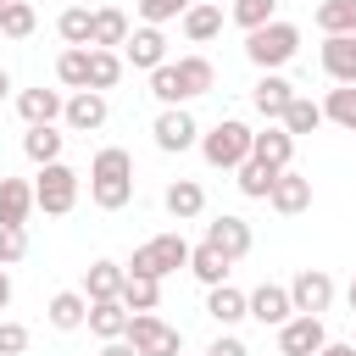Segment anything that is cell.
<instances>
[{"label": "cell", "mask_w": 356, "mask_h": 356, "mask_svg": "<svg viewBox=\"0 0 356 356\" xmlns=\"http://www.w3.org/2000/svg\"><path fill=\"white\" fill-rule=\"evenodd\" d=\"M211 83H217V67H211L206 56H178V61H161V67L150 72V95H156L161 106L200 100V95H211Z\"/></svg>", "instance_id": "1"}, {"label": "cell", "mask_w": 356, "mask_h": 356, "mask_svg": "<svg viewBox=\"0 0 356 356\" xmlns=\"http://www.w3.org/2000/svg\"><path fill=\"white\" fill-rule=\"evenodd\" d=\"M89 200L100 211H122L134 200V156L122 145L95 150V161H89Z\"/></svg>", "instance_id": "2"}, {"label": "cell", "mask_w": 356, "mask_h": 356, "mask_svg": "<svg viewBox=\"0 0 356 356\" xmlns=\"http://www.w3.org/2000/svg\"><path fill=\"white\" fill-rule=\"evenodd\" d=\"M295 50H300V28L295 22H267V28H256V33H245V56L261 67V72H278L284 61H295Z\"/></svg>", "instance_id": "3"}, {"label": "cell", "mask_w": 356, "mask_h": 356, "mask_svg": "<svg viewBox=\"0 0 356 356\" xmlns=\"http://www.w3.org/2000/svg\"><path fill=\"white\" fill-rule=\"evenodd\" d=\"M178 267H189V239L184 234H156V239H145L139 250H134V261H128V273H139V278H167V273H178Z\"/></svg>", "instance_id": "4"}, {"label": "cell", "mask_w": 356, "mask_h": 356, "mask_svg": "<svg viewBox=\"0 0 356 356\" xmlns=\"http://www.w3.org/2000/svg\"><path fill=\"white\" fill-rule=\"evenodd\" d=\"M200 156H206V167L234 172L239 161H250V128H245L239 117H222L211 134H200Z\"/></svg>", "instance_id": "5"}, {"label": "cell", "mask_w": 356, "mask_h": 356, "mask_svg": "<svg viewBox=\"0 0 356 356\" xmlns=\"http://www.w3.org/2000/svg\"><path fill=\"white\" fill-rule=\"evenodd\" d=\"M33 206H39L44 217H67V211L78 206V172H72L67 161L39 167V178H33Z\"/></svg>", "instance_id": "6"}, {"label": "cell", "mask_w": 356, "mask_h": 356, "mask_svg": "<svg viewBox=\"0 0 356 356\" xmlns=\"http://www.w3.org/2000/svg\"><path fill=\"white\" fill-rule=\"evenodd\" d=\"M122 339H128L139 356H184V334H178L167 317H156V312H134Z\"/></svg>", "instance_id": "7"}, {"label": "cell", "mask_w": 356, "mask_h": 356, "mask_svg": "<svg viewBox=\"0 0 356 356\" xmlns=\"http://www.w3.org/2000/svg\"><path fill=\"white\" fill-rule=\"evenodd\" d=\"M150 134H156V150H167V156L200 145V122H195L184 106H161V117L150 122Z\"/></svg>", "instance_id": "8"}, {"label": "cell", "mask_w": 356, "mask_h": 356, "mask_svg": "<svg viewBox=\"0 0 356 356\" xmlns=\"http://www.w3.org/2000/svg\"><path fill=\"white\" fill-rule=\"evenodd\" d=\"M289 306L306 312V317H323V312L334 306V278H328L323 267H300L295 284H289Z\"/></svg>", "instance_id": "9"}, {"label": "cell", "mask_w": 356, "mask_h": 356, "mask_svg": "<svg viewBox=\"0 0 356 356\" xmlns=\"http://www.w3.org/2000/svg\"><path fill=\"white\" fill-rule=\"evenodd\" d=\"M206 245H211V250H222L228 261H245V256H250V245H256V234H250V222H245V217L222 211V217H211V222H206Z\"/></svg>", "instance_id": "10"}, {"label": "cell", "mask_w": 356, "mask_h": 356, "mask_svg": "<svg viewBox=\"0 0 356 356\" xmlns=\"http://www.w3.org/2000/svg\"><path fill=\"white\" fill-rule=\"evenodd\" d=\"M328 345V328H323V317H306V312H295L284 328H278V356H317Z\"/></svg>", "instance_id": "11"}, {"label": "cell", "mask_w": 356, "mask_h": 356, "mask_svg": "<svg viewBox=\"0 0 356 356\" xmlns=\"http://www.w3.org/2000/svg\"><path fill=\"white\" fill-rule=\"evenodd\" d=\"M245 317H256L261 328H284V323L295 317L289 289H284V284H256V289L245 295Z\"/></svg>", "instance_id": "12"}, {"label": "cell", "mask_w": 356, "mask_h": 356, "mask_svg": "<svg viewBox=\"0 0 356 356\" xmlns=\"http://www.w3.org/2000/svg\"><path fill=\"white\" fill-rule=\"evenodd\" d=\"M267 206H273L278 217H300V211L312 206V178H300L295 167H284V172L273 178V189H267Z\"/></svg>", "instance_id": "13"}, {"label": "cell", "mask_w": 356, "mask_h": 356, "mask_svg": "<svg viewBox=\"0 0 356 356\" xmlns=\"http://www.w3.org/2000/svg\"><path fill=\"white\" fill-rule=\"evenodd\" d=\"M167 61V39H161V28H134L128 33V44H122V67H139V72H156Z\"/></svg>", "instance_id": "14"}, {"label": "cell", "mask_w": 356, "mask_h": 356, "mask_svg": "<svg viewBox=\"0 0 356 356\" xmlns=\"http://www.w3.org/2000/svg\"><path fill=\"white\" fill-rule=\"evenodd\" d=\"M61 117H67V128H72V134H95V128H106L111 106H106V95H100V89H78V95L61 106Z\"/></svg>", "instance_id": "15"}, {"label": "cell", "mask_w": 356, "mask_h": 356, "mask_svg": "<svg viewBox=\"0 0 356 356\" xmlns=\"http://www.w3.org/2000/svg\"><path fill=\"white\" fill-rule=\"evenodd\" d=\"M289 100H295V83H289V78H278V72H261V78H256V89H250V106H256L267 122H278V117L289 111Z\"/></svg>", "instance_id": "16"}, {"label": "cell", "mask_w": 356, "mask_h": 356, "mask_svg": "<svg viewBox=\"0 0 356 356\" xmlns=\"http://www.w3.org/2000/svg\"><path fill=\"white\" fill-rule=\"evenodd\" d=\"M128 33H134V22H128V11H122V6H95L89 50H117V44H128Z\"/></svg>", "instance_id": "17"}, {"label": "cell", "mask_w": 356, "mask_h": 356, "mask_svg": "<svg viewBox=\"0 0 356 356\" xmlns=\"http://www.w3.org/2000/svg\"><path fill=\"white\" fill-rule=\"evenodd\" d=\"M128 317H134V312H128L122 300H89V317H83V328H89V334L106 345V339H122V334H128Z\"/></svg>", "instance_id": "18"}, {"label": "cell", "mask_w": 356, "mask_h": 356, "mask_svg": "<svg viewBox=\"0 0 356 356\" xmlns=\"http://www.w3.org/2000/svg\"><path fill=\"white\" fill-rule=\"evenodd\" d=\"M323 72L334 83H356V33H328L323 39Z\"/></svg>", "instance_id": "19"}, {"label": "cell", "mask_w": 356, "mask_h": 356, "mask_svg": "<svg viewBox=\"0 0 356 356\" xmlns=\"http://www.w3.org/2000/svg\"><path fill=\"white\" fill-rule=\"evenodd\" d=\"M161 206H167V217L195 222V217L206 211V189H200L195 178H172V184H167V195H161Z\"/></svg>", "instance_id": "20"}, {"label": "cell", "mask_w": 356, "mask_h": 356, "mask_svg": "<svg viewBox=\"0 0 356 356\" xmlns=\"http://www.w3.org/2000/svg\"><path fill=\"white\" fill-rule=\"evenodd\" d=\"M61 106H67V100H61L56 89H22V95H17V111H22L28 128H50V122L61 117Z\"/></svg>", "instance_id": "21"}, {"label": "cell", "mask_w": 356, "mask_h": 356, "mask_svg": "<svg viewBox=\"0 0 356 356\" xmlns=\"http://www.w3.org/2000/svg\"><path fill=\"white\" fill-rule=\"evenodd\" d=\"M250 156L267 161L273 172H284V167L295 161V139H289L284 128H261V134H250Z\"/></svg>", "instance_id": "22"}, {"label": "cell", "mask_w": 356, "mask_h": 356, "mask_svg": "<svg viewBox=\"0 0 356 356\" xmlns=\"http://www.w3.org/2000/svg\"><path fill=\"white\" fill-rule=\"evenodd\" d=\"M122 278H128V267H117V261H89V267H83V300H117V295H122Z\"/></svg>", "instance_id": "23"}, {"label": "cell", "mask_w": 356, "mask_h": 356, "mask_svg": "<svg viewBox=\"0 0 356 356\" xmlns=\"http://www.w3.org/2000/svg\"><path fill=\"white\" fill-rule=\"evenodd\" d=\"M28 211H33V184L28 178H0V222L28 228Z\"/></svg>", "instance_id": "24"}, {"label": "cell", "mask_w": 356, "mask_h": 356, "mask_svg": "<svg viewBox=\"0 0 356 356\" xmlns=\"http://www.w3.org/2000/svg\"><path fill=\"white\" fill-rule=\"evenodd\" d=\"M44 317H50V328H61V334L83 328V317H89V300H83V289H61V295H50Z\"/></svg>", "instance_id": "25"}, {"label": "cell", "mask_w": 356, "mask_h": 356, "mask_svg": "<svg viewBox=\"0 0 356 356\" xmlns=\"http://www.w3.org/2000/svg\"><path fill=\"white\" fill-rule=\"evenodd\" d=\"M178 22H184V39H189V44H206V39H217V33H222V6L195 0V6H189Z\"/></svg>", "instance_id": "26"}, {"label": "cell", "mask_w": 356, "mask_h": 356, "mask_svg": "<svg viewBox=\"0 0 356 356\" xmlns=\"http://www.w3.org/2000/svg\"><path fill=\"white\" fill-rule=\"evenodd\" d=\"M228 267H234V261H228L222 250H211L206 239H200V245H189V273H195V278H200L206 289H217V284H228Z\"/></svg>", "instance_id": "27"}, {"label": "cell", "mask_w": 356, "mask_h": 356, "mask_svg": "<svg viewBox=\"0 0 356 356\" xmlns=\"http://www.w3.org/2000/svg\"><path fill=\"white\" fill-rule=\"evenodd\" d=\"M206 317H211V323H222V328L245 323V289H234V284L206 289Z\"/></svg>", "instance_id": "28"}, {"label": "cell", "mask_w": 356, "mask_h": 356, "mask_svg": "<svg viewBox=\"0 0 356 356\" xmlns=\"http://www.w3.org/2000/svg\"><path fill=\"white\" fill-rule=\"evenodd\" d=\"M56 33L67 39V50H89V33H95V11L89 6H67L56 17Z\"/></svg>", "instance_id": "29"}, {"label": "cell", "mask_w": 356, "mask_h": 356, "mask_svg": "<svg viewBox=\"0 0 356 356\" xmlns=\"http://www.w3.org/2000/svg\"><path fill=\"white\" fill-rule=\"evenodd\" d=\"M278 128H284L289 139H300V134H317V128H323V106H317V100H306V95H295V100H289V111L278 117Z\"/></svg>", "instance_id": "30"}, {"label": "cell", "mask_w": 356, "mask_h": 356, "mask_svg": "<svg viewBox=\"0 0 356 356\" xmlns=\"http://www.w3.org/2000/svg\"><path fill=\"white\" fill-rule=\"evenodd\" d=\"M61 139H67V134H56V122H50V128H28V134H22V156H28L33 167H50V161H61Z\"/></svg>", "instance_id": "31"}, {"label": "cell", "mask_w": 356, "mask_h": 356, "mask_svg": "<svg viewBox=\"0 0 356 356\" xmlns=\"http://www.w3.org/2000/svg\"><path fill=\"white\" fill-rule=\"evenodd\" d=\"M117 300H122L128 312H156V306H161V284H156V278H139V273H128Z\"/></svg>", "instance_id": "32"}, {"label": "cell", "mask_w": 356, "mask_h": 356, "mask_svg": "<svg viewBox=\"0 0 356 356\" xmlns=\"http://www.w3.org/2000/svg\"><path fill=\"white\" fill-rule=\"evenodd\" d=\"M312 22H317L323 33H356V0H323V6L312 11Z\"/></svg>", "instance_id": "33"}, {"label": "cell", "mask_w": 356, "mask_h": 356, "mask_svg": "<svg viewBox=\"0 0 356 356\" xmlns=\"http://www.w3.org/2000/svg\"><path fill=\"white\" fill-rule=\"evenodd\" d=\"M234 172H239V178H234V184H239V195H250V200H267V189H273V178H278V172H273L267 161H256V156H250V161H239Z\"/></svg>", "instance_id": "34"}, {"label": "cell", "mask_w": 356, "mask_h": 356, "mask_svg": "<svg viewBox=\"0 0 356 356\" xmlns=\"http://www.w3.org/2000/svg\"><path fill=\"white\" fill-rule=\"evenodd\" d=\"M323 122H339V128H350V134H356V83L328 89V100H323Z\"/></svg>", "instance_id": "35"}, {"label": "cell", "mask_w": 356, "mask_h": 356, "mask_svg": "<svg viewBox=\"0 0 356 356\" xmlns=\"http://www.w3.org/2000/svg\"><path fill=\"white\" fill-rule=\"evenodd\" d=\"M39 28V11L28 6V0H11V6H0V33L6 39H28Z\"/></svg>", "instance_id": "36"}, {"label": "cell", "mask_w": 356, "mask_h": 356, "mask_svg": "<svg viewBox=\"0 0 356 356\" xmlns=\"http://www.w3.org/2000/svg\"><path fill=\"white\" fill-rule=\"evenodd\" d=\"M228 17H234L245 33H256V28H267V22L278 17V0H234V6H228Z\"/></svg>", "instance_id": "37"}, {"label": "cell", "mask_w": 356, "mask_h": 356, "mask_svg": "<svg viewBox=\"0 0 356 356\" xmlns=\"http://www.w3.org/2000/svg\"><path fill=\"white\" fill-rule=\"evenodd\" d=\"M56 78L78 95V89H89V50H61L56 56Z\"/></svg>", "instance_id": "38"}, {"label": "cell", "mask_w": 356, "mask_h": 356, "mask_svg": "<svg viewBox=\"0 0 356 356\" xmlns=\"http://www.w3.org/2000/svg\"><path fill=\"white\" fill-rule=\"evenodd\" d=\"M117 78H122V56H117V50H89V89L106 95Z\"/></svg>", "instance_id": "39"}, {"label": "cell", "mask_w": 356, "mask_h": 356, "mask_svg": "<svg viewBox=\"0 0 356 356\" xmlns=\"http://www.w3.org/2000/svg\"><path fill=\"white\" fill-rule=\"evenodd\" d=\"M139 6V17H145V28H161V22H172V17H184L195 0H134Z\"/></svg>", "instance_id": "40"}, {"label": "cell", "mask_w": 356, "mask_h": 356, "mask_svg": "<svg viewBox=\"0 0 356 356\" xmlns=\"http://www.w3.org/2000/svg\"><path fill=\"white\" fill-rule=\"evenodd\" d=\"M22 256H28V228L0 222V267H11V261H22Z\"/></svg>", "instance_id": "41"}, {"label": "cell", "mask_w": 356, "mask_h": 356, "mask_svg": "<svg viewBox=\"0 0 356 356\" xmlns=\"http://www.w3.org/2000/svg\"><path fill=\"white\" fill-rule=\"evenodd\" d=\"M22 350H28V328L6 317V323H0V356H22Z\"/></svg>", "instance_id": "42"}, {"label": "cell", "mask_w": 356, "mask_h": 356, "mask_svg": "<svg viewBox=\"0 0 356 356\" xmlns=\"http://www.w3.org/2000/svg\"><path fill=\"white\" fill-rule=\"evenodd\" d=\"M206 356H250V350H245V339H234V334H222V339H217V345H211Z\"/></svg>", "instance_id": "43"}, {"label": "cell", "mask_w": 356, "mask_h": 356, "mask_svg": "<svg viewBox=\"0 0 356 356\" xmlns=\"http://www.w3.org/2000/svg\"><path fill=\"white\" fill-rule=\"evenodd\" d=\"M100 356H139V350H134L128 339H106V345H100Z\"/></svg>", "instance_id": "44"}, {"label": "cell", "mask_w": 356, "mask_h": 356, "mask_svg": "<svg viewBox=\"0 0 356 356\" xmlns=\"http://www.w3.org/2000/svg\"><path fill=\"white\" fill-rule=\"evenodd\" d=\"M317 356H356V345H339V339H328V345H323Z\"/></svg>", "instance_id": "45"}, {"label": "cell", "mask_w": 356, "mask_h": 356, "mask_svg": "<svg viewBox=\"0 0 356 356\" xmlns=\"http://www.w3.org/2000/svg\"><path fill=\"white\" fill-rule=\"evenodd\" d=\"M11 306V278H6V267H0V312Z\"/></svg>", "instance_id": "46"}, {"label": "cell", "mask_w": 356, "mask_h": 356, "mask_svg": "<svg viewBox=\"0 0 356 356\" xmlns=\"http://www.w3.org/2000/svg\"><path fill=\"white\" fill-rule=\"evenodd\" d=\"M6 95H11V72L0 67V100H6Z\"/></svg>", "instance_id": "47"}, {"label": "cell", "mask_w": 356, "mask_h": 356, "mask_svg": "<svg viewBox=\"0 0 356 356\" xmlns=\"http://www.w3.org/2000/svg\"><path fill=\"white\" fill-rule=\"evenodd\" d=\"M345 300H350V312H356V278H350V289H345Z\"/></svg>", "instance_id": "48"}, {"label": "cell", "mask_w": 356, "mask_h": 356, "mask_svg": "<svg viewBox=\"0 0 356 356\" xmlns=\"http://www.w3.org/2000/svg\"><path fill=\"white\" fill-rule=\"evenodd\" d=\"M206 6H222V0H206Z\"/></svg>", "instance_id": "49"}, {"label": "cell", "mask_w": 356, "mask_h": 356, "mask_svg": "<svg viewBox=\"0 0 356 356\" xmlns=\"http://www.w3.org/2000/svg\"><path fill=\"white\" fill-rule=\"evenodd\" d=\"M0 6H11V0H0Z\"/></svg>", "instance_id": "50"}]
</instances>
